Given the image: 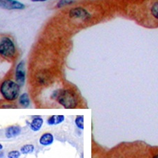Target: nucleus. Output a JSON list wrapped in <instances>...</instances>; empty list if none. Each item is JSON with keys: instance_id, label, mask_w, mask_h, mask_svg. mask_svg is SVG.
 <instances>
[{"instance_id": "nucleus-1", "label": "nucleus", "mask_w": 158, "mask_h": 158, "mask_svg": "<svg viewBox=\"0 0 158 158\" xmlns=\"http://www.w3.org/2000/svg\"><path fill=\"white\" fill-rule=\"evenodd\" d=\"M52 98L56 99L65 109L77 108L79 103L77 94L70 89H59L54 91L52 94Z\"/></svg>"}, {"instance_id": "nucleus-2", "label": "nucleus", "mask_w": 158, "mask_h": 158, "mask_svg": "<svg viewBox=\"0 0 158 158\" xmlns=\"http://www.w3.org/2000/svg\"><path fill=\"white\" fill-rule=\"evenodd\" d=\"M0 93L7 101H14L19 98L20 86L16 81L5 80L0 85Z\"/></svg>"}, {"instance_id": "nucleus-3", "label": "nucleus", "mask_w": 158, "mask_h": 158, "mask_svg": "<svg viewBox=\"0 0 158 158\" xmlns=\"http://www.w3.org/2000/svg\"><path fill=\"white\" fill-rule=\"evenodd\" d=\"M16 54V47L14 43L9 37H2L0 40V56L9 58H13Z\"/></svg>"}, {"instance_id": "nucleus-4", "label": "nucleus", "mask_w": 158, "mask_h": 158, "mask_svg": "<svg viewBox=\"0 0 158 158\" xmlns=\"http://www.w3.org/2000/svg\"><path fill=\"white\" fill-rule=\"evenodd\" d=\"M0 7L7 10H21L25 8V5L16 0H0Z\"/></svg>"}, {"instance_id": "nucleus-5", "label": "nucleus", "mask_w": 158, "mask_h": 158, "mask_svg": "<svg viewBox=\"0 0 158 158\" xmlns=\"http://www.w3.org/2000/svg\"><path fill=\"white\" fill-rule=\"evenodd\" d=\"M69 16L72 19H80L84 20H86L90 19V14L86 9L77 7V8L72 9L69 12Z\"/></svg>"}, {"instance_id": "nucleus-6", "label": "nucleus", "mask_w": 158, "mask_h": 158, "mask_svg": "<svg viewBox=\"0 0 158 158\" xmlns=\"http://www.w3.org/2000/svg\"><path fill=\"white\" fill-rule=\"evenodd\" d=\"M15 77H16V81L20 86L24 85L25 81V70L23 61H21L18 64L16 68Z\"/></svg>"}, {"instance_id": "nucleus-7", "label": "nucleus", "mask_w": 158, "mask_h": 158, "mask_svg": "<svg viewBox=\"0 0 158 158\" xmlns=\"http://www.w3.org/2000/svg\"><path fill=\"white\" fill-rule=\"evenodd\" d=\"M44 124V119L40 116H33L32 120L29 122L28 125L30 129L33 131H40Z\"/></svg>"}, {"instance_id": "nucleus-8", "label": "nucleus", "mask_w": 158, "mask_h": 158, "mask_svg": "<svg viewBox=\"0 0 158 158\" xmlns=\"http://www.w3.org/2000/svg\"><path fill=\"white\" fill-rule=\"evenodd\" d=\"M21 133V128L20 126L13 125L10 126L6 130V136L7 139H11L16 137Z\"/></svg>"}, {"instance_id": "nucleus-9", "label": "nucleus", "mask_w": 158, "mask_h": 158, "mask_svg": "<svg viewBox=\"0 0 158 158\" xmlns=\"http://www.w3.org/2000/svg\"><path fill=\"white\" fill-rule=\"evenodd\" d=\"M53 141H54V137H53V134L47 132V133L43 134L41 136L39 142L40 144L42 145V146H47L52 145L53 143Z\"/></svg>"}, {"instance_id": "nucleus-10", "label": "nucleus", "mask_w": 158, "mask_h": 158, "mask_svg": "<svg viewBox=\"0 0 158 158\" xmlns=\"http://www.w3.org/2000/svg\"><path fill=\"white\" fill-rule=\"evenodd\" d=\"M65 120V116L63 114L60 115H52L48 119L47 124L50 126L58 125Z\"/></svg>"}, {"instance_id": "nucleus-11", "label": "nucleus", "mask_w": 158, "mask_h": 158, "mask_svg": "<svg viewBox=\"0 0 158 158\" xmlns=\"http://www.w3.org/2000/svg\"><path fill=\"white\" fill-rule=\"evenodd\" d=\"M19 103L23 108H27L30 106V98L27 93L21 94L19 98Z\"/></svg>"}, {"instance_id": "nucleus-12", "label": "nucleus", "mask_w": 158, "mask_h": 158, "mask_svg": "<svg viewBox=\"0 0 158 158\" xmlns=\"http://www.w3.org/2000/svg\"><path fill=\"white\" fill-rule=\"evenodd\" d=\"M34 150L35 146L32 144H26L21 147V148H20V152H21V154L27 155L32 153L34 152Z\"/></svg>"}, {"instance_id": "nucleus-13", "label": "nucleus", "mask_w": 158, "mask_h": 158, "mask_svg": "<svg viewBox=\"0 0 158 158\" xmlns=\"http://www.w3.org/2000/svg\"><path fill=\"white\" fill-rule=\"evenodd\" d=\"M75 123L77 128L80 129H84V116L83 115H78L76 117Z\"/></svg>"}, {"instance_id": "nucleus-14", "label": "nucleus", "mask_w": 158, "mask_h": 158, "mask_svg": "<svg viewBox=\"0 0 158 158\" xmlns=\"http://www.w3.org/2000/svg\"><path fill=\"white\" fill-rule=\"evenodd\" d=\"M75 2V0H60L57 4L58 8H61V7L67 6V5H70Z\"/></svg>"}, {"instance_id": "nucleus-15", "label": "nucleus", "mask_w": 158, "mask_h": 158, "mask_svg": "<svg viewBox=\"0 0 158 158\" xmlns=\"http://www.w3.org/2000/svg\"><path fill=\"white\" fill-rule=\"evenodd\" d=\"M151 14L154 18L158 20V2H156L151 7Z\"/></svg>"}, {"instance_id": "nucleus-16", "label": "nucleus", "mask_w": 158, "mask_h": 158, "mask_svg": "<svg viewBox=\"0 0 158 158\" xmlns=\"http://www.w3.org/2000/svg\"><path fill=\"white\" fill-rule=\"evenodd\" d=\"M20 155H21V152L19 150H11L7 155V157L8 158H19Z\"/></svg>"}, {"instance_id": "nucleus-17", "label": "nucleus", "mask_w": 158, "mask_h": 158, "mask_svg": "<svg viewBox=\"0 0 158 158\" xmlns=\"http://www.w3.org/2000/svg\"><path fill=\"white\" fill-rule=\"evenodd\" d=\"M32 2H45L47 0H31Z\"/></svg>"}, {"instance_id": "nucleus-18", "label": "nucleus", "mask_w": 158, "mask_h": 158, "mask_svg": "<svg viewBox=\"0 0 158 158\" xmlns=\"http://www.w3.org/2000/svg\"><path fill=\"white\" fill-rule=\"evenodd\" d=\"M2 149H3V146H2V145L0 143V151H1Z\"/></svg>"}, {"instance_id": "nucleus-19", "label": "nucleus", "mask_w": 158, "mask_h": 158, "mask_svg": "<svg viewBox=\"0 0 158 158\" xmlns=\"http://www.w3.org/2000/svg\"><path fill=\"white\" fill-rule=\"evenodd\" d=\"M152 158H158V154L156 155H155V156L152 157Z\"/></svg>"}]
</instances>
